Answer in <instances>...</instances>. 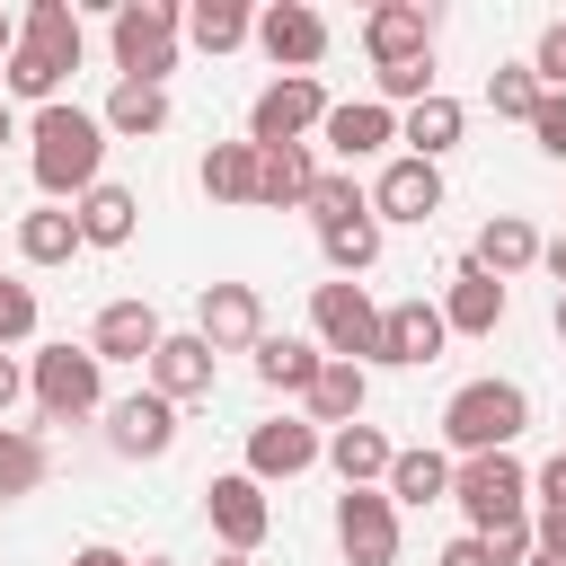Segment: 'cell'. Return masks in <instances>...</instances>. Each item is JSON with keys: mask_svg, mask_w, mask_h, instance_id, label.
Returning a JSON list of instances; mask_svg holds the SVG:
<instances>
[{"mask_svg": "<svg viewBox=\"0 0 566 566\" xmlns=\"http://www.w3.org/2000/svg\"><path fill=\"white\" fill-rule=\"evenodd\" d=\"M433 97V53L424 62H389L380 71V106H424Z\"/></svg>", "mask_w": 566, "mask_h": 566, "instance_id": "37", "label": "cell"}, {"mask_svg": "<svg viewBox=\"0 0 566 566\" xmlns=\"http://www.w3.org/2000/svg\"><path fill=\"white\" fill-rule=\"evenodd\" d=\"M327 460H336V478H345V486H371V478L389 486V460H398V442H389L380 424H336V433H327Z\"/></svg>", "mask_w": 566, "mask_h": 566, "instance_id": "25", "label": "cell"}, {"mask_svg": "<svg viewBox=\"0 0 566 566\" xmlns=\"http://www.w3.org/2000/svg\"><path fill=\"white\" fill-rule=\"evenodd\" d=\"M442 327H451V336H495V327H504V283H495L478 256L451 265V283H442Z\"/></svg>", "mask_w": 566, "mask_h": 566, "instance_id": "13", "label": "cell"}, {"mask_svg": "<svg viewBox=\"0 0 566 566\" xmlns=\"http://www.w3.org/2000/svg\"><path fill=\"white\" fill-rule=\"evenodd\" d=\"M159 345H168V327H159L150 301H106L97 327H88V354H97V363H150Z\"/></svg>", "mask_w": 566, "mask_h": 566, "instance_id": "14", "label": "cell"}, {"mask_svg": "<svg viewBox=\"0 0 566 566\" xmlns=\"http://www.w3.org/2000/svg\"><path fill=\"white\" fill-rule=\"evenodd\" d=\"M221 566H248V557H221Z\"/></svg>", "mask_w": 566, "mask_h": 566, "instance_id": "53", "label": "cell"}, {"mask_svg": "<svg viewBox=\"0 0 566 566\" xmlns=\"http://www.w3.org/2000/svg\"><path fill=\"white\" fill-rule=\"evenodd\" d=\"M539 248H548V239H539V230H531L522 212H486V230H478V248H469V256H478V265H486V274L504 283V274L539 265Z\"/></svg>", "mask_w": 566, "mask_h": 566, "instance_id": "24", "label": "cell"}, {"mask_svg": "<svg viewBox=\"0 0 566 566\" xmlns=\"http://www.w3.org/2000/svg\"><path fill=\"white\" fill-rule=\"evenodd\" d=\"M363 398H371V371L327 354V371L310 380V424H363Z\"/></svg>", "mask_w": 566, "mask_h": 566, "instance_id": "28", "label": "cell"}, {"mask_svg": "<svg viewBox=\"0 0 566 566\" xmlns=\"http://www.w3.org/2000/svg\"><path fill=\"white\" fill-rule=\"evenodd\" d=\"M106 442H115L124 460H159V451L177 442V407H168L159 389H133V398L106 407Z\"/></svg>", "mask_w": 566, "mask_h": 566, "instance_id": "15", "label": "cell"}, {"mask_svg": "<svg viewBox=\"0 0 566 566\" xmlns=\"http://www.w3.org/2000/svg\"><path fill=\"white\" fill-rule=\"evenodd\" d=\"M97 124L124 133V142H150V133L168 124V88H150V80H115L106 106H97Z\"/></svg>", "mask_w": 566, "mask_h": 566, "instance_id": "26", "label": "cell"}, {"mask_svg": "<svg viewBox=\"0 0 566 566\" xmlns=\"http://www.w3.org/2000/svg\"><path fill=\"white\" fill-rule=\"evenodd\" d=\"M460 124H469V115H460V97H442V88H433L424 106H407V115H398V142H407V159H442V150H460Z\"/></svg>", "mask_w": 566, "mask_h": 566, "instance_id": "27", "label": "cell"}, {"mask_svg": "<svg viewBox=\"0 0 566 566\" xmlns=\"http://www.w3.org/2000/svg\"><path fill=\"white\" fill-rule=\"evenodd\" d=\"M531 71H539V88H548V97H566V18H548V27H539Z\"/></svg>", "mask_w": 566, "mask_h": 566, "instance_id": "40", "label": "cell"}, {"mask_svg": "<svg viewBox=\"0 0 566 566\" xmlns=\"http://www.w3.org/2000/svg\"><path fill=\"white\" fill-rule=\"evenodd\" d=\"M9 53H18V18L0 9V71H9Z\"/></svg>", "mask_w": 566, "mask_h": 566, "instance_id": "48", "label": "cell"}, {"mask_svg": "<svg viewBox=\"0 0 566 566\" xmlns=\"http://www.w3.org/2000/svg\"><path fill=\"white\" fill-rule=\"evenodd\" d=\"M0 142H18V115H9V106H0Z\"/></svg>", "mask_w": 566, "mask_h": 566, "instance_id": "49", "label": "cell"}, {"mask_svg": "<svg viewBox=\"0 0 566 566\" xmlns=\"http://www.w3.org/2000/svg\"><path fill=\"white\" fill-rule=\"evenodd\" d=\"M177 35H186V18H177V0H115V27H106V44H115V71L124 80H168L177 71Z\"/></svg>", "mask_w": 566, "mask_h": 566, "instance_id": "4", "label": "cell"}, {"mask_svg": "<svg viewBox=\"0 0 566 566\" xmlns=\"http://www.w3.org/2000/svg\"><path fill=\"white\" fill-rule=\"evenodd\" d=\"M318 371H327V354H318L310 336H256V380H265V389H301V398H310Z\"/></svg>", "mask_w": 566, "mask_h": 566, "instance_id": "30", "label": "cell"}, {"mask_svg": "<svg viewBox=\"0 0 566 566\" xmlns=\"http://www.w3.org/2000/svg\"><path fill=\"white\" fill-rule=\"evenodd\" d=\"M310 460H327V433H318L310 416H274V424L248 433V478H256V486H265V478H301Z\"/></svg>", "mask_w": 566, "mask_h": 566, "instance_id": "12", "label": "cell"}, {"mask_svg": "<svg viewBox=\"0 0 566 566\" xmlns=\"http://www.w3.org/2000/svg\"><path fill=\"white\" fill-rule=\"evenodd\" d=\"M203 513H212V531H221L230 557H248V548L274 531V504H265V486H256L248 469H221V478L203 486Z\"/></svg>", "mask_w": 566, "mask_h": 566, "instance_id": "10", "label": "cell"}, {"mask_svg": "<svg viewBox=\"0 0 566 566\" xmlns=\"http://www.w3.org/2000/svg\"><path fill=\"white\" fill-rule=\"evenodd\" d=\"M531 566H566V557H548V548H531Z\"/></svg>", "mask_w": 566, "mask_h": 566, "instance_id": "50", "label": "cell"}, {"mask_svg": "<svg viewBox=\"0 0 566 566\" xmlns=\"http://www.w3.org/2000/svg\"><path fill=\"white\" fill-rule=\"evenodd\" d=\"M44 469H53V460H44V442H35L27 424H0V495H35V486H44Z\"/></svg>", "mask_w": 566, "mask_h": 566, "instance_id": "35", "label": "cell"}, {"mask_svg": "<svg viewBox=\"0 0 566 566\" xmlns=\"http://www.w3.org/2000/svg\"><path fill=\"white\" fill-rule=\"evenodd\" d=\"M531 133H539V150H548V159H566V97H539Z\"/></svg>", "mask_w": 566, "mask_h": 566, "instance_id": "42", "label": "cell"}, {"mask_svg": "<svg viewBox=\"0 0 566 566\" xmlns=\"http://www.w3.org/2000/svg\"><path fill=\"white\" fill-rule=\"evenodd\" d=\"M71 248H88V239H80V212H62V203L18 212V256H27V265H62Z\"/></svg>", "mask_w": 566, "mask_h": 566, "instance_id": "29", "label": "cell"}, {"mask_svg": "<svg viewBox=\"0 0 566 566\" xmlns=\"http://www.w3.org/2000/svg\"><path fill=\"white\" fill-rule=\"evenodd\" d=\"M186 35H195L203 53H239V44L256 35V18H248L239 0H195V9H186Z\"/></svg>", "mask_w": 566, "mask_h": 566, "instance_id": "34", "label": "cell"}, {"mask_svg": "<svg viewBox=\"0 0 566 566\" xmlns=\"http://www.w3.org/2000/svg\"><path fill=\"white\" fill-rule=\"evenodd\" d=\"M142 566H177V557H142Z\"/></svg>", "mask_w": 566, "mask_h": 566, "instance_id": "52", "label": "cell"}, {"mask_svg": "<svg viewBox=\"0 0 566 566\" xmlns=\"http://www.w3.org/2000/svg\"><path fill=\"white\" fill-rule=\"evenodd\" d=\"M433 566H495V557H486V539H478V531H460V539H451Z\"/></svg>", "mask_w": 566, "mask_h": 566, "instance_id": "44", "label": "cell"}, {"mask_svg": "<svg viewBox=\"0 0 566 566\" xmlns=\"http://www.w3.org/2000/svg\"><path fill=\"white\" fill-rule=\"evenodd\" d=\"M345 212H371V195H363V186L336 168V177H318V195H310V221L327 230V221H345Z\"/></svg>", "mask_w": 566, "mask_h": 566, "instance_id": "38", "label": "cell"}, {"mask_svg": "<svg viewBox=\"0 0 566 566\" xmlns=\"http://www.w3.org/2000/svg\"><path fill=\"white\" fill-rule=\"evenodd\" d=\"M27 389H35V407H44L53 424H71V416H97V407H106V363H97L88 345H44V354L27 363Z\"/></svg>", "mask_w": 566, "mask_h": 566, "instance_id": "5", "label": "cell"}, {"mask_svg": "<svg viewBox=\"0 0 566 566\" xmlns=\"http://www.w3.org/2000/svg\"><path fill=\"white\" fill-rule=\"evenodd\" d=\"M327 150L336 159H371V150H389L398 142V106H380V97H354V106H327Z\"/></svg>", "mask_w": 566, "mask_h": 566, "instance_id": "21", "label": "cell"}, {"mask_svg": "<svg viewBox=\"0 0 566 566\" xmlns=\"http://www.w3.org/2000/svg\"><path fill=\"white\" fill-rule=\"evenodd\" d=\"M327 124V88L318 80H274L256 106H248V142L256 150H283V142H301V133H318Z\"/></svg>", "mask_w": 566, "mask_h": 566, "instance_id": "9", "label": "cell"}, {"mask_svg": "<svg viewBox=\"0 0 566 566\" xmlns=\"http://www.w3.org/2000/svg\"><path fill=\"white\" fill-rule=\"evenodd\" d=\"M531 548H539V539H531V522H513V531H486V557H495V566H531Z\"/></svg>", "mask_w": 566, "mask_h": 566, "instance_id": "41", "label": "cell"}, {"mask_svg": "<svg viewBox=\"0 0 566 566\" xmlns=\"http://www.w3.org/2000/svg\"><path fill=\"white\" fill-rule=\"evenodd\" d=\"M18 398H27V371L0 354V424H9V407H18Z\"/></svg>", "mask_w": 566, "mask_h": 566, "instance_id": "45", "label": "cell"}, {"mask_svg": "<svg viewBox=\"0 0 566 566\" xmlns=\"http://www.w3.org/2000/svg\"><path fill=\"white\" fill-rule=\"evenodd\" d=\"M363 44H371L380 71H389V62H424V53H433V9H424V0H380V9L363 18Z\"/></svg>", "mask_w": 566, "mask_h": 566, "instance_id": "16", "label": "cell"}, {"mask_svg": "<svg viewBox=\"0 0 566 566\" xmlns=\"http://www.w3.org/2000/svg\"><path fill=\"white\" fill-rule=\"evenodd\" d=\"M557 336H566V292H557Z\"/></svg>", "mask_w": 566, "mask_h": 566, "instance_id": "51", "label": "cell"}, {"mask_svg": "<svg viewBox=\"0 0 566 566\" xmlns=\"http://www.w3.org/2000/svg\"><path fill=\"white\" fill-rule=\"evenodd\" d=\"M18 44H27V53H44L53 71H80V44H88V35H80V9H71V0H27Z\"/></svg>", "mask_w": 566, "mask_h": 566, "instance_id": "22", "label": "cell"}, {"mask_svg": "<svg viewBox=\"0 0 566 566\" xmlns=\"http://www.w3.org/2000/svg\"><path fill=\"white\" fill-rule=\"evenodd\" d=\"M539 265H548V274H557V292H566V239H548V248H539Z\"/></svg>", "mask_w": 566, "mask_h": 566, "instance_id": "47", "label": "cell"}, {"mask_svg": "<svg viewBox=\"0 0 566 566\" xmlns=\"http://www.w3.org/2000/svg\"><path fill=\"white\" fill-rule=\"evenodd\" d=\"M35 336V283L0 274V345H27Z\"/></svg>", "mask_w": 566, "mask_h": 566, "instance_id": "39", "label": "cell"}, {"mask_svg": "<svg viewBox=\"0 0 566 566\" xmlns=\"http://www.w3.org/2000/svg\"><path fill=\"white\" fill-rule=\"evenodd\" d=\"M539 97H548V88H539V71H531V62H495V71H486V106H495V115L531 124V115H539Z\"/></svg>", "mask_w": 566, "mask_h": 566, "instance_id": "36", "label": "cell"}, {"mask_svg": "<svg viewBox=\"0 0 566 566\" xmlns=\"http://www.w3.org/2000/svg\"><path fill=\"white\" fill-rule=\"evenodd\" d=\"M336 548H345V566H398V504H389V486H345L336 495Z\"/></svg>", "mask_w": 566, "mask_h": 566, "instance_id": "7", "label": "cell"}, {"mask_svg": "<svg viewBox=\"0 0 566 566\" xmlns=\"http://www.w3.org/2000/svg\"><path fill=\"white\" fill-rule=\"evenodd\" d=\"M522 433H531V389H522V380H469V389H451V407H442V442H451L460 460L513 451Z\"/></svg>", "mask_w": 566, "mask_h": 566, "instance_id": "2", "label": "cell"}, {"mask_svg": "<svg viewBox=\"0 0 566 566\" xmlns=\"http://www.w3.org/2000/svg\"><path fill=\"white\" fill-rule=\"evenodd\" d=\"M212 371H221V354L186 327V336H168L159 354H150V389L168 398V407H186V398H212Z\"/></svg>", "mask_w": 566, "mask_h": 566, "instance_id": "20", "label": "cell"}, {"mask_svg": "<svg viewBox=\"0 0 566 566\" xmlns=\"http://www.w3.org/2000/svg\"><path fill=\"white\" fill-rule=\"evenodd\" d=\"M310 327H318V354H336V363H380V310H371V292L363 283H318L310 292Z\"/></svg>", "mask_w": 566, "mask_h": 566, "instance_id": "6", "label": "cell"}, {"mask_svg": "<svg viewBox=\"0 0 566 566\" xmlns=\"http://www.w3.org/2000/svg\"><path fill=\"white\" fill-rule=\"evenodd\" d=\"M318 159H310V142H283V150H256V203L265 212H310V195H318Z\"/></svg>", "mask_w": 566, "mask_h": 566, "instance_id": "18", "label": "cell"}, {"mask_svg": "<svg viewBox=\"0 0 566 566\" xmlns=\"http://www.w3.org/2000/svg\"><path fill=\"white\" fill-rule=\"evenodd\" d=\"M371 212H380V221H433V212H442V168L398 150V159L380 168V186H371Z\"/></svg>", "mask_w": 566, "mask_h": 566, "instance_id": "17", "label": "cell"}, {"mask_svg": "<svg viewBox=\"0 0 566 566\" xmlns=\"http://www.w3.org/2000/svg\"><path fill=\"white\" fill-rule=\"evenodd\" d=\"M203 195L212 203H256V142H212L203 150Z\"/></svg>", "mask_w": 566, "mask_h": 566, "instance_id": "31", "label": "cell"}, {"mask_svg": "<svg viewBox=\"0 0 566 566\" xmlns=\"http://www.w3.org/2000/svg\"><path fill=\"white\" fill-rule=\"evenodd\" d=\"M256 44L283 80H310V62H327V18L310 0H274V9H256Z\"/></svg>", "mask_w": 566, "mask_h": 566, "instance_id": "8", "label": "cell"}, {"mask_svg": "<svg viewBox=\"0 0 566 566\" xmlns=\"http://www.w3.org/2000/svg\"><path fill=\"white\" fill-rule=\"evenodd\" d=\"M318 248H327V265L354 283V274L380 256V212H345V221H327V230H318Z\"/></svg>", "mask_w": 566, "mask_h": 566, "instance_id": "32", "label": "cell"}, {"mask_svg": "<svg viewBox=\"0 0 566 566\" xmlns=\"http://www.w3.org/2000/svg\"><path fill=\"white\" fill-rule=\"evenodd\" d=\"M442 336H451L442 327V301H389L380 310V363H407L416 371V363L442 354Z\"/></svg>", "mask_w": 566, "mask_h": 566, "instance_id": "19", "label": "cell"}, {"mask_svg": "<svg viewBox=\"0 0 566 566\" xmlns=\"http://www.w3.org/2000/svg\"><path fill=\"white\" fill-rule=\"evenodd\" d=\"M71 566H142V557H124V548H71Z\"/></svg>", "mask_w": 566, "mask_h": 566, "instance_id": "46", "label": "cell"}, {"mask_svg": "<svg viewBox=\"0 0 566 566\" xmlns=\"http://www.w3.org/2000/svg\"><path fill=\"white\" fill-rule=\"evenodd\" d=\"M106 124L88 115V106H44L35 124H27V168H35V186L62 203V195H88V186H106Z\"/></svg>", "mask_w": 566, "mask_h": 566, "instance_id": "1", "label": "cell"}, {"mask_svg": "<svg viewBox=\"0 0 566 566\" xmlns=\"http://www.w3.org/2000/svg\"><path fill=\"white\" fill-rule=\"evenodd\" d=\"M451 495V460L442 451H398L389 460V504H442Z\"/></svg>", "mask_w": 566, "mask_h": 566, "instance_id": "33", "label": "cell"}, {"mask_svg": "<svg viewBox=\"0 0 566 566\" xmlns=\"http://www.w3.org/2000/svg\"><path fill=\"white\" fill-rule=\"evenodd\" d=\"M451 504L469 513L478 539H486V531H513V522H531V469H522L513 451H478V460L451 469Z\"/></svg>", "mask_w": 566, "mask_h": 566, "instance_id": "3", "label": "cell"}, {"mask_svg": "<svg viewBox=\"0 0 566 566\" xmlns=\"http://www.w3.org/2000/svg\"><path fill=\"white\" fill-rule=\"evenodd\" d=\"M531 495H539V513H566V451H557V460L531 478Z\"/></svg>", "mask_w": 566, "mask_h": 566, "instance_id": "43", "label": "cell"}, {"mask_svg": "<svg viewBox=\"0 0 566 566\" xmlns=\"http://www.w3.org/2000/svg\"><path fill=\"white\" fill-rule=\"evenodd\" d=\"M71 212H80V239H88V248H124V239L142 230V203H133V186H115V177L88 186Z\"/></svg>", "mask_w": 566, "mask_h": 566, "instance_id": "23", "label": "cell"}, {"mask_svg": "<svg viewBox=\"0 0 566 566\" xmlns=\"http://www.w3.org/2000/svg\"><path fill=\"white\" fill-rule=\"evenodd\" d=\"M195 336L212 345V354H256V336H265V310H256V283H203L195 292Z\"/></svg>", "mask_w": 566, "mask_h": 566, "instance_id": "11", "label": "cell"}]
</instances>
